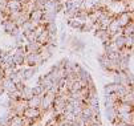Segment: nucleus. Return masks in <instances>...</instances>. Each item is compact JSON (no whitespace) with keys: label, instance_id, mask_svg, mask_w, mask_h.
I'll use <instances>...</instances> for the list:
<instances>
[{"label":"nucleus","instance_id":"f257e3e1","mask_svg":"<svg viewBox=\"0 0 134 126\" xmlns=\"http://www.w3.org/2000/svg\"><path fill=\"white\" fill-rule=\"evenodd\" d=\"M43 112L39 109V107H27L23 113V117L29 118L32 121H37V119H41Z\"/></svg>","mask_w":134,"mask_h":126},{"label":"nucleus","instance_id":"f03ea898","mask_svg":"<svg viewBox=\"0 0 134 126\" xmlns=\"http://www.w3.org/2000/svg\"><path fill=\"white\" fill-rule=\"evenodd\" d=\"M116 19H117L120 27L124 28V27L127 25L130 21H133V12H126V11H124V12H121V13H118V15L116 16Z\"/></svg>","mask_w":134,"mask_h":126},{"label":"nucleus","instance_id":"7ed1b4c3","mask_svg":"<svg viewBox=\"0 0 134 126\" xmlns=\"http://www.w3.org/2000/svg\"><path fill=\"white\" fill-rule=\"evenodd\" d=\"M114 109H116L117 114H124V113H129V112H133L134 110V105H130L127 102H117L116 106H114Z\"/></svg>","mask_w":134,"mask_h":126},{"label":"nucleus","instance_id":"20e7f679","mask_svg":"<svg viewBox=\"0 0 134 126\" xmlns=\"http://www.w3.org/2000/svg\"><path fill=\"white\" fill-rule=\"evenodd\" d=\"M118 119L126 125H134V110L129 112V113H124V114H117Z\"/></svg>","mask_w":134,"mask_h":126},{"label":"nucleus","instance_id":"39448f33","mask_svg":"<svg viewBox=\"0 0 134 126\" xmlns=\"http://www.w3.org/2000/svg\"><path fill=\"white\" fill-rule=\"evenodd\" d=\"M3 28H4V31H5L7 33H9V35H13L15 31L17 29L15 21H12V20H9V19H7V20L3 21Z\"/></svg>","mask_w":134,"mask_h":126},{"label":"nucleus","instance_id":"423d86ee","mask_svg":"<svg viewBox=\"0 0 134 126\" xmlns=\"http://www.w3.org/2000/svg\"><path fill=\"white\" fill-rule=\"evenodd\" d=\"M122 28L120 27V24H118V21H117V19L116 17H113V20L110 21V24H109V27H108V32L110 33V36L111 35H114V33H117V32H120Z\"/></svg>","mask_w":134,"mask_h":126},{"label":"nucleus","instance_id":"0eeeda50","mask_svg":"<svg viewBox=\"0 0 134 126\" xmlns=\"http://www.w3.org/2000/svg\"><path fill=\"white\" fill-rule=\"evenodd\" d=\"M5 7H7L11 12H13V11H20L21 7H23V4L19 3L17 0H7V2H5Z\"/></svg>","mask_w":134,"mask_h":126},{"label":"nucleus","instance_id":"6e6552de","mask_svg":"<svg viewBox=\"0 0 134 126\" xmlns=\"http://www.w3.org/2000/svg\"><path fill=\"white\" fill-rule=\"evenodd\" d=\"M44 15V11L43 9H39V8H35L31 13H29V19L33 20V21H37V23H40L41 20V17Z\"/></svg>","mask_w":134,"mask_h":126},{"label":"nucleus","instance_id":"1a4fd4ad","mask_svg":"<svg viewBox=\"0 0 134 126\" xmlns=\"http://www.w3.org/2000/svg\"><path fill=\"white\" fill-rule=\"evenodd\" d=\"M8 126H23V116H11L8 118Z\"/></svg>","mask_w":134,"mask_h":126},{"label":"nucleus","instance_id":"9d476101","mask_svg":"<svg viewBox=\"0 0 134 126\" xmlns=\"http://www.w3.org/2000/svg\"><path fill=\"white\" fill-rule=\"evenodd\" d=\"M20 93H21V100H29L31 97H33V90H32V88H29V86H24L23 89H21V90H20Z\"/></svg>","mask_w":134,"mask_h":126},{"label":"nucleus","instance_id":"9b49d317","mask_svg":"<svg viewBox=\"0 0 134 126\" xmlns=\"http://www.w3.org/2000/svg\"><path fill=\"white\" fill-rule=\"evenodd\" d=\"M68 23H69V25L70 27H73V28H77V29H81L82 28V24H84V20H81L80 17H72V19H69L68 20Z\"/></svg>","mask_w":134,"mask_h":126},{"label":"nucleus","instance_id":"f8f14e48","mask_svg":"<svg viewBox=\"0 0 134 126\" xmlns=\"http://www.w3.org/2000/svg\"><path fill=\"white\" fill-rule=\"evenodd\" d=\"M40 97L39 96H33L29 100H27V107H40Z\"/></svg>","mask_w":134,"mask_h":126},{"label":"nucleus","instance_id":"ddd939ff","mask_svg":"<svg viewBox=\"0 0 134 126\" xmlns=\"http://www.w3.org/2000/svg\"><path fill=\"white\" fill-rule=\"evenodd\" d=\"M133 32H134V23L130 21L127 25H125L122 28V35L124 36H133Z\"/></svg>","mask_w":134,"mask_h":126},{"label":"nucleus","instance_id":"4468645a","mask_svg":"<svg viewBox=\"0 0 134 126\" xmlns=\"http://www.w3.org/2000/svg\"><path fill=\"white\" fill-rule=\"evenodd\" d=\"M133 36H125V47L126 48H133Z\"/></svg>","mask_w":134,"mask_h":126},{"label":"nucleus","instance_id":"2eb2a0df","mask_svg":"<svg viewBox=\"0 0 134 126\" xmlns=\"http://www.w3.org/2000/svg\"><path fill=\"white\" fill-rule=\"evenodd\" d=\"M3 56H4V53H3V52H0V64L3 62Z\"/></svg>","mask_w":134,"mask_h":126},{"label":"nucleus","instance_id":"dca6fc26","mask_svg":"<svg viewBox=\"0 0 134 126\" xmlns=\"http://www.w3.org/2000/svg\"><path fill=\"white\" fill-rule=\"evenodd\" d=\"M90 126H102V125H101V123H92Z\"/></svg>","mask_w":134,"mask_h":126},{"label":"nucleus","instance_id":"f3484780","mask_svg":"<svg viewBox=\"0 0 134 126\" xmlns=\"http://www.w3.org/2000/svg\"><path fill=\"white\" fill-rule=\"evenodd\" d=\"M2 80H3V76H0V84H2Z\"/></svg>","mask_w":134,"mask_h":126},{"label":"nucleus","instance_id":"a211bd4d","mask_svg":"<svg viewBox=\"0 0 134 126\" xmlns=\"http://www.w3.org/2000/svg\"><path fill=\"white\" fill-rule=\"evenodd\" d=\"M113 2H124V0H113Z\"/></svg>","mask_w":134,"mask_h":126},{"label":"nucleus","instance_id":"6ab92c4d","mask_svg":"<svg viewBox=\"0 0 134 126\" xmlns=\"http://www.w3.org/2000/svg\"><path fill=\"white\" fill-rule=\"evenodd\" d=\"M49 126H52V125H49Z\"/></svg>","mask_w":134,"mask_h":126}]
</instances>
